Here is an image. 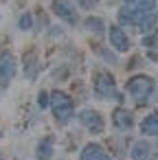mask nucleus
Segmentation results:
<instances>
[{
	"instance_id": "9d476101",
	"label": "nucleus",
	"mask_w": 158,
	"mask_h": 160,
	"mask_svg": "<svg viewBox=\"0 0 158 160\" xmlns=\"http://www.w3.org/2000/svg\"><path fill=\"white\" fill-rule=\"evenodd\" d=\"M114 125H116L119 129H130V127L134 125L132 114H130L127 110H116V112H114Z\"/></svg>"
},
{
	"instance_id": "f3484780",
	"label": "nucleus",
	"mask_w": 158,
	"mask_h": 160,
	"mask_svg": "<svg viewBox=\"0 0 158 160\" xmlns=\"http://www.w3.org/2000/svg\"><path fill=\"white\" fill-rule=\"evenodd\" d=\"M123 2H125L127 7H136V2H138V0H123Z\"/></svg>"
},
{
	"instance_id": "20e7f679",
	"label": "nucleus",
	"mask_w": 158,
	"mask_h": 160,
	"mask_svg": "<svg viewBox=\"0 0 158 160\" xmlns=\"http://www.w3.org/2000/svg\"><path fill=\"white\" fill-rule=\"evenodd\" d=\"M16 75V59L9 53L0 55V86H7Z\"/></svg>"
},
{
	"instance_id": "ddd939ff",
	"label": "nucleus",
	"mask_w": 158,
	"mask_h": 160,
	"mask_svg": "<svg viewBox=\"0 0 158 160\" xmlns=\"http://www.w3.org/2000/svg\"><path fill=\"white\" fill-rule=\"evenodd\" d=\"M53 156V142L51 140H42L38 147V160H51Z\"/></svg>"
},
{
	"instance_id": "7ed1b4c3",
	"label": "nucleus",
	"mask_w": 158,
	"mask_h": 160,
	"mask_svg": "<svg viewBox=\"0 0 158 160\" xmlns=\"http://www.w3.org/2000/svg\"><path fill=\"white\" fill-rule=\"evenodd\" d=\"M53 13L62 20H66L68 24H77V9L70 0H53Z\"/></svg>"
},
{
	"instance_id": "2eb2a0df",
	"label": "nucleus",
	"mask_w": 158,
	"mask_h": 160,
	"mask_svg": "<svg viewBox=\"0 0 158 160\" xmlns=\"http://www.w3.org/2000/svg\"><path fill=\"white\" fill-rule=\"evenodd\" d=\"M46 99H48V97H46V92H42V94H40V105H42V108H46V103H48Z\"/></svg>"
},
{
	"instance_id": "4468645a",
	"label": "nucleus",
	"mask_w": 158,
	"mask_h": 160,
	"mask_svg": "<svg viewBox=\"0 0 158 160\" xmlns=\"http://www.w3.org/2000/svg\"><path fill=\"white\" fill-rule=\"evenodd\" d=\"M33 27V18H31V13H24L22 18H20V29L22 31H29Z\"/></svg>"
},
{
	"instance_id": "f257e3e1",
	"label": "nucleus",
	"mask_w": 158,
	"mask_h": 160,
	"mask_svg": "<svg viewBox=\"0 0 158 160\" xmlns=\"http://www.w3.org/2000/svg\"><path fill=\"white\" fill-rule=\"evenodd\" d=\"M51 110H53L55 118H59V121H68V118L73 116V101H70L64 92L55 90V92L51 94Z\"/></svg>"
},
{
	"instance_id": "423d86ee",
	"label": "nucleus",
	"mask_w": 158,
	"mask_h": 160,
	"mask_svg": "<svg viewBox=\"0 0 158 160\" xmlns=\"http://www.w3.org/2000/svg\"><path fill=\"white\" fill-rule=\"evenodd\" d=\"M81 160H110V156L103 151L101 145L90 142V145H86V147L81 149Z\"/></svg>"
},
{
	"instance_id": "6e6552de",
	"label": "nucleus",
	"mask_w": 158,
	"mask_h": 160,
	"mask_svg": "<svg viewBox=\"0 0 158 160\" xmlns=\"http://www.w3.org/2000/svg\"><path fill=\"white\" fill-rule=\"evenodd\" d=\"M97 94L99 97H116V88H114V79L110 75H101L99 83H97Z\"/></svg>"
},
{
	"instance_id": "a211bd4d",
	"label": "nucleus",
	"mask_w": 158,
	"mask_h": 160,
	"mask_svg": "<svg viewBox=\"0 0 158 160\" xmlns=\"http://www.w3.org/2000/svg\"><path fill=\"white\" fill-rule=\"evenodd\" d=\"M0 160H3V158H0Z\"/></svg>"
},
{
	"instance_id": "f03ea898",
	"label": "nucleus",
	"mask_w": 158,
	"mask_h": 160,
	"mask_svg": "<svg viewBox=\"0 0 158 160\" xmlns=\"http://www.w3.org/2000/svg\"><path fill=\"white\" fill-rule=\"evenodd\" d=\"M127 92H130L136 101H145V99L154 92V81H151L149 77H145V75H138V77L130 79Z\"/></svg>"
},
{
	"instance_id": "f8f14e48",
	"label": "nucleus",
	"mask_w": 158,
	"mask_h": 160,
	"mask_svg": "<svg viewBox=\"0 0 158 160\" xmlns=\"http://www.w3.org/2000/svg\"><path fill=\"white\" fill-rule=\"evenodd\" d=\"M84 27L88 31H92V33H103V29H105V24H103L101 18H86L84 20Z\"/></svg>"
},
{
	"instance_id": "0eeeda50",
	"label": "nucleus",
	"mask_w": 158,
	"mask_h": 160,
	"mask_svg": "<svg viewBox=\"0 0 158 160\" xmlns=\"http://www.w3.org/2000/svg\"><path fill=\"white\" fill-rule=\"evenodd\" d=\"M110 42H112V46H114L119 53H125V51L130 48L127 38H125V33H123L119 27H112V29H110Z\"/></svg>"
},
{
	"instance_id": "1a4fd4ad",
	"label": "nucleus",
	"mask_w": 158,
	"mask_h": 160,
	"mask_svg": "<svg viewBox=\"0 0 158 160\" xmlns=\"http://www.w3.org/2000/svg\"><path fill=\"white\" fill-rule=\"evenodd\" d=\"M149 151H151L149 142L138 140L132 145V160H149Z\"/></svg>"
},
{
	"instance_id": "9b49d317",
	"label": "nucleus",
	"mask_w": 158,
	"mask_h": 160,
	"mask_svg": "<svg viewBox=\"0 0 158 160\" xmlns=\"http://www.w3.org/2000/svg\"><path fill=\"white\" fill-rule=\"evenodd\" d=\"M140 129H143V134H147V136H158V112L149 114V116L143 121Z\"/></svg>"
},
{
	"instance_id": "dca6fc26",
	"label": "nucleus",
	"mask_w": 158,
	"mask_h": 160,
	"mask_svg": "<svg viewBox=\"0 0 158 160\" xmlns=\"http://www.w3.org/2000/svg\"><path fill=\"white\" fill-rule=\"evenodd\" d=\"M79 2H81L84 7H92V5H94V0H79Z\"/></svg>"
},
{
	"instance_id": "39448f33",
	"label": "nucleus",
	"mask_w": 158,
	"mask_h": 160,
	"mask_svg": "<svg viewBox=\"0 0 158 160\" xmlns=\"http://www.w3.org/2000/svg\"><path fill=\"white\" fill-rule=\"evenodd\" d=\"M79 123H81L84 127H88L90 132H99V129L103 127V121H101L99 112H94V110H84V112H79Z\"/></svg>"
}]
</instances>
